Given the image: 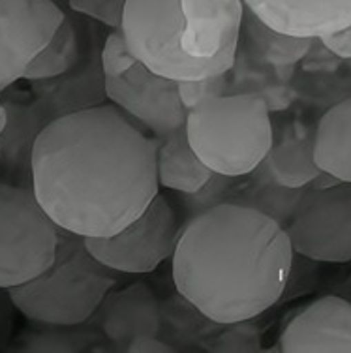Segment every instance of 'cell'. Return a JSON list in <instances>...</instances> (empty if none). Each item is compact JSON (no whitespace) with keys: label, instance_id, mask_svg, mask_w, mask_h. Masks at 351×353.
Returning a JSON list of instances; mask_svg holds the SVG:
<instances>
[{"label":"cell","instance_id":"obj_1","mask_svg":"<svg viewBox=\"0 0 351 353\" xmlns=\"http://www.w3.org/2000/svg\"><path fill=\"white\" fill-rule=\"evenodd\" d=\"M156 150L115 103L54 119L34 143V196L61 230L109 237L158 196Z\"/></svg>","mask_w":351,"mask_h":353},{"label":"cell","instance_id":"obj_2","mask_svg":"<svg viewBox=\"0 0 351 353\" xmlns=\"http://www.w3.org/2000/svg\"><path fill=\"white\" fill-rule=\"evenodd\" d=\"M293 254L284 225L257 209L223 201L186 222L171 272L188 305L217 325H233L277 305Z\"/></svg>","mask_w":351,"mask_h":353},{"label":"cell","instance_id":"obj_3","mask_svg":"<svg viewBox=\"0 0 351 353\" xmlns=\"http://www.w3.org/2000/svg\"><path fill=\"white\" fill-rule=\"evenodd\" d=\"M244 8V0H126L119 28L149 70L203 79L235 66Z\"/></svg>","mask_w":351,"mask_h":353},{"label":"cell","instance_id":"obj_4","mask_svg":"<svg viewBox=\"0 0 351 353\" xmlns=\"http://www.w3.org/2000/svg\"><path fill=\"white\" fill-rule=\"evenodd\" d=\"M111 269L88 252L85 239L61 230L57 256L40 276L10 288V301L34 323L81 325L115 285Z\"/></svg>","mask_w":351,"mask_h":353},{"label":"cell","instance_id":"obj_5","mask_svg":"<svg viewBox=\"0 0 351 353\" xmlns=\"http://www.w3.org/2000/svg\"><path fill=\"white\" fill-rule=\"evenodd\" d=\"M184 130L199 160L233 179L250 175L274 143L269 102L256 92L205 100L190 109Z\"/></svg>","mask_w":351,"mask_h":353},{"label":"cell","instance_id":"obj_6","mask_svg":"<svg viewBox=\"0 0 351 353\" xmlns=\"http://www.w3.org/2000/svg\"><path fill=\"white\" fill-rule=\"evenodd\" d=\"M61 228L32 188L0 183V288L27 284L53 263Z\"/></svg>","mask_w":351,"mask_h":353},{"label":"cell","instance_id":"obj_7","mask_svg":"<svg viewBox=\"0 0 351 353\" xmlns=\"http://www.w3.org/2000/svg\"><path fill=\"white\" fill-rule=\"evenodd\" d=\"M173 207L158 192L149 207L109 237H83L88 252L115 272L147 274L173 258L179 241Z\"/></svg>","mask_w":351,"mask_h":353},{"label":"cell","instance_id":"obj_8","mask_svg":"<svg viewBox=\"0 0 351 353\" xmlns=\"http://www.w3.org/2000/svg\"><path fill=\"white\" fill-rule=\"evenodd\" d=\"M293 252L319 263L351 261V183L306 186L285 225Z\"/></svg>","mask_w":351,"mask_h":353},{"label":"cell","instance_id":"obj_9","mask_svg":"<svg viewBox=\"0 0 351 353\" xmlns=\"http://www.w3.org/2000/svg\"><path fill=\"white\" fill-rule=\"evenodd\" d=\"M103 90L109 102L160 139L186 123L188 109L179 94V81L156 74L141 62L121 77H103Z\"/></svg>","mask_w":351,"mask_h":353},{"label":"cell","instance_id":"obj_10","mask_svg":"<svg viewBox=\"0 0 351 353\" xmlns=\"http://www.w3.org/2000/svg\"><path fill=\"white\" fill-rule=\"evenodd\" d=\"M64 19L53 0H0V92L23 79Z\"/></svg>","mask_w":351,"mask_h":353},{"label":"cell","instance_id":"obj_11","mask_svg":"<svg viewBox=\"0 0 351 353\" xmlns=\"http://www.w3.org/2000/svg\"><path fill=\"white\" fill-rule=\"evenodd\" d=\"M285 353H351V303L321 297L299 312L280 336Z\"/></svg>","mask_w":351,"mask_h":353},{"label":"cell","instance_id":"obj_12","mask_svg":"<svg viewBox=\"0 0 351 353\" xmlns=\"http://www.w3.org/2000/svg\"><path fill=\"white\" fill-rule=\"evenodd\" d=\"M244 6L280 32L323 38L351 25V0H244Z\"/></svg>","mask_w":351,"mask_h":353},{"label":"cell","instance_id":"obj_13","mask_svg":"<svg viewBox=\"0 0 351 353\" xmlns=\"http://www.w3.org/2000/svg\"><path fill=\"white\" fill-rule=\"evenodd\" d=\"M101 327L111 342L128 350L135 340L158 336L162 318L160 305L149 285L132 284L121 292L111 293L101 303Z\"/></svg>","mask_w":351,"mask_h":353},{"label":"cell","instance_id":"obj_14","mask_svg":"<svg viewBox=\"0 0 351 353\" xmlns=\"http://www.w3.org/2000/svg\"><path fill=\"white\" fill-rule=\"evenodd\" d=\"M316 128L299 123H291L274 139L269 154L263 162L270 176L288 188H306L321 173L314 158Z\"/></svg>","mask_w":351,"mask_h":353},{"label":"cell","instance_id":"obj_15","mask_svg":"<svg viewBox=\"0 0 351 353\" xmlns=\"http://www.w3.org/2000/svg\"><path fill=\"white\" fill-rule=\"evenodd\" d=\"M156 171L160 186L179 194H194L212 176V171L192 149L184 126L163 137L162 145H158Z\"/></svg>","mask_w":351,"mask_h":353},{"label":"cell","instance_id":"obj_16","mask_svg":"<svg viewBox=\"0 0 351 353\" xmlns=\"http://www.w3.org/2000/svg\"><path fill=\"white\" fill-rule=\"evenodd\" d=\"M314 158L319 170L342 183H351V96L319 119Z\"/></svg>","mask_w":351,"mask_h":353},{"label":"cell","instance_id":"obj_17","mask_svg":"<svg viewBox=\"0 0 351 353\" xmlns=\"http://www.w3.org/2000/svg\"><path fill=\"white\" fill-rule=\"evenodd\" d=\"M241 40H246V46L252 49L257 61L274 68L293 66L306 59L314 43V38L284 34L277 28L269 27L248 8H244Z\"/></svg>","mask_w":351,"mask_h":353},{"label":"cell","instance_id":"obj_18","mask_svg":"<svg viewBox=\"0 0 351 353\" xmlns=\"http://www.w3.org/2000/svg\"><path fill=\"white\" fill-rule=\"evenodd\" d=\"M8 124L0 134V165L6 170H23L32 165L34 143L48 126L38 105L6 102Z\"/></svg>","mask_w":351,"mask_h":353},{"label":"cell","instance_id":"obj_19","mask_svg":"<svg viewBox=\"0 0 351 353\" xmlns=\"http://www.w3.org/2000/svg\"><path fill=\"white\" fill-rule=\"evenodd\" d=\"M250 175L254 183H252V186H248L244 201H237V203L257 209L259 212H263L285 228L295 209H297L299 201L304 194V188H288V186L278 184L270 176L265 162L259 163Z\"/></svg>","mask_w":351,"mask_h":353},{"label":"cell","instance_id":"obj_20","mask_svg":"<svg viewBox=\"0 0 351 353\" xmlns=\"http://www.w3.org/2000/svg\"><path fill=\"white\" fill-rule=\"evenodd\" d=\"M79 57H81L79 36H77L74 23L66 17L51 41L28 64L23 79L32 83L64 75L77 66Z\"/></svg>","mask_w":351,"mask_h":353},{"label":"cell","instance_id":"obj_21","mask_svg":"<svg viewBox=\"0 0 351 353\" xmlns=\"http://www.w3.org/2000/svg\"><path fill=\"white\" fill-rule=\"evenodd\" d=\"M137 62L139 61L130 51L122 30L121 28H115L106 38V43H103L100 53V66L103 77H121Z\"/></svg>","mask_w":351,"mask_h":353},{"label":"cell","instance_id":"obj_22","mask_svg":"<svg viewBox=\"0 0 351 353\" xmlns=\"http://www.w3.org/2000/svg\"><path fill=\"white\" fill-rule=\"evenodd\" d=\"M228 74L203 77V79H190V81H179V94L183 100L184 108L194 109L205 100L225 94L228 90Z\"/></svg>","mask_w":351,"mask_h":353},{"label":"cell","instance_id":"obj_23","mask_svg":"<svg viewBox=\"0 0 351 353\" xmlns=\"http://www.w3.org/2000/svg\"><path fill=\"white\" fill-rule=\"evenodd\" d=\"M233 176L220 175V173H212L209 179V183L201 186L199 190L194 194H183L184 203H188L186 207L194 211V216L199 212L207 211L210 207H217V205L223 203V196L228 194V190L233 184Z\"/></svg>","mask_w":351,"mask_h":353},{"label":"cell","instance_id":"obj_24","mask_svg":"<svg viewBox=\"0 0 351 353\" xmlns=\"http://www.w3.org/2000/svg\"><path fill=\"white\" fill-rule=\"evenodd\" d=\"M126 0H70V6L79 14L101 21L111 28L121 27L122 10Z\"/></svg>","mask_w":351,"mask_h":353},{"label":"cell","instance_id":"obj_25","mask_svg":"<svg viewBox=\"0 0 351 353\" xmlns=\"http://www.w3.org/2000/svg\"><path fill=\"white\" fill-rule=\"evenodd\" d=\"M325 48L329 49L337 59L340 61H351V25H348L338 32L327 34L323 38H319Z\"/></svg>","mask_w":351,"mask_h":353},{"label":"cell","instance_id":"obj_26","mask_svg":"<svg viewBox=\"0 0 351 353\" xmlns=\"http://www.w3.org/2000/svg\"><path fill=\"white\" fill-rule=\"evenodd\" d=\"M128 352L134 353H168L173 352V347L163 344L162 340H158V336H147V339L135 340L134 344L128 347Z\"/></svg>","mask_w":351,"mask_h":353},{"label":"cell","instance_id":"obj_27","mask_svg":"<svg viewBox=\"0 0 351 353\" xmlns=\"http://www.w3.org/2000/svg\"><path fill=\"white\" fill-rule=\"evenodd\" d=\"M6 124H8V111L6 108H4V103H0V134L4 132Z\"/></svg>","mask_w":351,"mask_h":353},{"label":"cell","instance_id":"obj_28","mask_svg":"<svg viewBox=\"0 0 351 353\" xmlns=\"http://www.w3.org/2000/svg\"><path fill=\"white\" fill-rule=\"evenodd\" d=\"M345 66H348V70L351 72V61H345Z\"/></svg>","mask_w":351,"mask_h":353}]
</instances>
